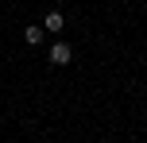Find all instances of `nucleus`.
I'll use <instances>...</instances> for the list:
<instances>
[{"label": "nucleus", "mask_w": 147, "mask_h": 143, "mask_svg": "<svg viewBox=\"0 0 147 143\" xmlns=\"http://www.w3.org/2000/svg\"><path fill=\"white\" fill-rule=\"evenodd\" d=\"M43 35H47V31H43V23H27V27H23V43H31V46H39V43H43Z\"/></svg>", "instance_id": "obj_2"}, {"label": "nucleus", "mask_w": 147, "mask_h": 143, "mask_svg": "<svg viewBox=\"0 0 147 143\" xmlns=\"http://www.w3.org/2000/svg\"><path fill=\"white\" fill-rule=\"evenodd\" d=\"M47 58H51V66H70L74 62V50H70V43H51V50H47Z\"/></svg>", "instance_id": "obj_1"}, {"label": "nucleus", "mask_w": 147, "mask_h": 143, "mask_svg": "<svg viewBox=\"0 0 147 143\" xmlns=\"http://www.w3.org/2000/svg\"><path fill=\"white\" fill-rule=\"evenodd\" d=\"M62 23H66V15H62V12H47L43 31H62Z\"/></svg>", "instance_id": "obj_3"}]
</instances>
